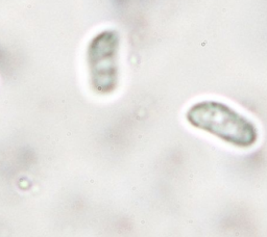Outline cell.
I'll list each match as a JSON object with an SVG mask.
<instances>
[{
  "instance_id": "1",
  "label": "cell",
  "mask_w": 267,
  "mask_h": 237,
  "mask_svg": "<svg viewBox=\"0 0 267 237\" xmlns=\"http://www.w3.org/2000/svg\"><path fill=\"white\" fill-rule=\"evenodd\" d=\"M193 128L237 149H251L259 141L258 127L234 107L216 100H202L192 104L185 114Z\"/></svg>"
},
{
  "instance_id": "2",
  "label": "cell",
  "mask_w": 267,
  "mask_h": 237,
  "mask_svg": "<svg viewBox=\"0 0 267 237\" xmlns=\"http://www.w3.org/2000/svg\"><path fill=\"white\" fill-rule=\"evenodd\" d=\"M120 36L116 30L106 29L94 36L87 50L90 83L100 95L116 91L119 84Z\"/></svg>"
}]
</instances>
